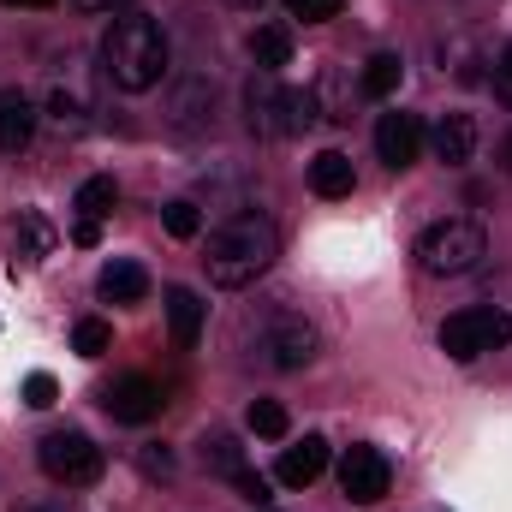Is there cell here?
<instances>
[{"label":"cell","instance_id":"1","mask_svg":"<svg viewBox=\"0 0 512 512\" xmlns=\"http://www.w3.org/2000/svg\"><path fill=\"white\" fill-rule=\"evenodd\" d=\"M274 256H280V227H274L262 209H239V215H227V221L209 233L203 268H209V286L245 292L251 280H262V274L274 268Z\"/></svg>","mask_w":512,"mask_h":512},{"label":"cell","instance_id":"2","mask_svg":"<svg viewBox=\"0 0 512 512\" xmlns=\"http://www.w3.org/2000/svg\"><path fill=\"white\" fill-rule=\"evenodd\" d=\"M167 66H173V42H167L161 18L126 12V18L108 24V36H102V72H108L114 90L143 96V90H155L167 78Z\"/></svg>","mask_w":512,"mask_h":512},{"label":"cell","instance_id":"3","mask_svg":"<svg viewBox=\"0 0 512 512\" xmlns=\"http://www.w3.org/2000/svg\"><path fill=\"white\" fill-rule=\"evenodd\" d=\"M411 256H417V268H423L429 280H459V274H471V268L489 256V239H483L477 221L447 215V221H429V227L417 233Z\"/></svg>","mask_w":512,"mask_h":512},{"label":"cell","instance_id":"4","mask_svg":"<svg viewBox=\"0 0 512 512\" xmlns=\"http://www.w3.org/2000/svg\"><path fill=\"white\" fill-rule=\"evenodd\" d=\"M507 340H512V316L495 310V304H465L441 322V352L453 364H477L483 352H501Z\"/></svg>","mask_w":512,"mask_h":512},{"label":"cell","instance_id":"5","mask_svg":"<svg viewBox=\"0 0 512 512\" xmlns=\"http://www.w3.org/2000/svg\"><path fill=\"white\" fill-rule=\"evenodd\" d=\"M36 465L48 471V483L60 489H90L102 477V447L84 435V429H48L42 447H36Z\"/></svg>","mask_w":512,"mask_h":512},{"label":"cell","instance_id":"6","mask_svg":"<svg viewBox=\"0 0 512 512\" xmlns=\"http://www.w3.org/2000/svg\"><path fill=\"white\" fill-rule=\"evenodd\" d=\"M316 328L304 322V316H292V310H280V316H268L262 328H256V364L262 370H280V376H292V370H304L310 358H316Z\"/></svg>","mask_w":512,"mask_h":512},{"label":"cell","instance_id":"7","mask_svg":"<svg viewBox=\"0 0 512 512\" xmlns=\"http://www.w3.org/2000/svg\"><path fill=\"white\" fill-rule=\"evenodd\" d=\"M387 489H393V465H387L382 447H346V453H340V495H346V501L376 507Z\"/></svg>","mask_w":512,"mask_h":512},{"label":"cell","instance_id":"8","mask_svg":"<svg viewBox=\"0 0 512 512\" xmlns=\"http://www.w3.org/2000/svg\"><path fill=\"white\" fill-rule=\"evenodd\" d=\"M161 387L149 382V376H114V382L102 387V411L114 417V423H149V417H161Z\"/></svg>","mask_w":512,"mask_h":512},{"label":"cell","instance_id":"9","mask_svg":"<svg viewBox=\"0 0 512 512\" xmlns=\"http://www.w3.org/2000/svg\"><path fill=\"white\" fill-rule=\"evenodd\" d=\"M423 120L417 114H382L376 120V155H382V167H393V173H405V167H417V155H423Z\"/></svg>","mask_w":512,"mask_h":512},{"label":"cell","instance_id":"10","mask_svg":"<svg viewBox=\"0 0 512 512\" xmlns=\"http://www.w3.org/2000/svg\"><path fill=\"white\" fill-rule=\"evenodd\" d=\"M245 126L256 137H286V84L274 72H251V84H245Z\"/></svg>","mask_w":512,"mask_h":512},{"label":"cell","instance_id":"11","mask_svg":"<svg viewBox=\"0 0 512 512\" xmlns=\"http://www.w3.org/2000/svg\"><path fill=\"white\" fill-rule=\"evenodd\" d=\"M167 126H173V131L215 126V84H209V78H197V72H185V78L173 84V96H167Z\"/></svg>","mask_w":512,"mask_h":512},{"label":"cell","instance_id":"12","mask_svg":"<svg viewBox=\"0 0 512 512\" xmlns=\"http://www.w3.org/2000/svg\"><path fill=\"white\" fill-rule=\"evenodd\" d=\"M477 120L471 114H441L435 120V131H429V149H435V161L441 167H471L477 161Z\"/></svg>","mask_w":512,"mask_h":512},{"label":"cell","instance_id":"13","mask_svg":"<svg viewBox=\"0 0 512 512\" xmlns=\"http://www.w3.org/2000/svg\"><path fill=\"white\" fill-rule=\"evenodd\" d=\"M322 471H328V441H322V435H304V441H292V447L280 453L274 483H280V489H310Z\"/></svg>","mask_w":512,"mask_h":512},{"label":"cell","instance_id":"14","mask_svg":"<svg viewBox=\"0 0 512 512\" xmlns=\"http://www.w3.org/2000/svg\"><path fill=\"white\" fill-rule=\"evenodd\" d=\"M36 137V102L24 90H0V155H24Z\"/></svg>","mask_w":512,"mask_h":512},{"label":"cell","instance_id":"15","mask_svg":"<svg viewBox=\"0 0 512 512\" xmlns=\"http://www.w3.org/2000/svg\"><path fill=\"white\" fill-rule=\"evenodd\" d=\"M96 292H102V304H143L149 298V274H143V262L114 256V262H102Z\"/></svg>","mask_w":512,"mask_h":512},{"label":"cell","instance_id":"16","mask_svg":"<svg viewBox=\"0 0 512 512\" xmlns=\"http://www.w3.org/2000/svg\"><path fill=\"white\" fill-rule=\"evenodd\" d=\"M167 334L179 352H191L203 340V298L191 286H167Z\"/></svg>","mask_w":512,"mask_h":512},{"label":"cell","instance_id":"17","mask_svg":"<svg viewBox=\"0 0 512 512\" xmlns=\"http://www.w3.org/2000/svg\"><path fill=\"white\" fill-rule=\"evenodd\" d=\"M48 251H54V227L36 209H18V221H12V268H36Z\"/></svg>","mask_w":512,"mask_h":512},{"label":"cell","instance_id":"18","mask_svg":"<svg viewBox=\"0 0 512 512\" xmlns=\"http://www.w3.org/2000/svg\"><path fill=\"white\" fill-rule=\"evenodd\" d=\"M352 185H358V167H352L346 149H322L310 161V191L316 197H352Z\"/></svg>","mask_w":512,"mask_h":512},{"label":"cell","instance_id":"19","mask_svg":"<svg viewBox=\"0 0 512 512\" xmlns=\"http://www.w3.org/2000/svg\"><path fill=\"white\" fill-rule=\"evenodd\" d=\"M251 60H256V72L292 66V30H286V24H256L251 30Z\"/></svg>","mask_w":512,"mask_h":512},{"label":"cell","instance_id":"20","mask_svg":"<svg viewBox=\"0 0 512 512\" xmlns=\"http://www.w3.org/2000/svg\"><path fill=\"white\" fill-rule=\"evenodd\" d=\"M114 203H120V185H114V173H96V179H84V185H78V197H72L78 221H96V227L114 215Z\"/></svg>","mask_w":512,"mask_h":512},{"label":"cell","instance_id":"21","mask_svg":"<svg viewBox=\"0 0 512 512\" xmlns=\"http://www.w3.org/2000/svg\"><path fill=\"white\" fill-rule=\"evenodd\" d=\"M435 60H441V72H447L453 84H483V54H477L465 36L441 42V48H435Z\"/></svg>","mask_w":512,"mask_h":512},{"label":"cell","instance_id":"22","mask_svg":"<svg viewBox=\"0 0 512 512\" xmlns=\"http://www.w3.org/2000/svg\"><path fill=\"white\" fill-rule=\"evenodd\" d=\"M203 471L233 483V477L245 471V447H239V435H221V429H215V435H203Z\"/></svg>","mask_w":512,"mask_h":512},{"label":"cell","instance_id":"23","mask_svg":"<svg viewBox=\"0 0 512 512\" xmlns=\"http://www.w3.org/2000/svg\"><path fill=\"white\" fill-rule=\"evenodd\" d=\"M399 78H405L399 54H376V60L358 72V96H364V102H387V96L399 90Z\"/></svg>","mask_w":512,"mask_h":512},{"label":"cell","instance_id":"24","mask_svg":"<svg viewBox=\"0 0 512 512\" xmlns=\"http://www.w3.org/2000/svg\"><path fill=\"white\" fill-rule=\"evenodd\" d=\"M245 423H251V435H256V441H280V435L292 429V417H286V405H280V399H251Z\"/></svg>","mask_w":512,"mask_h":512},{"label":"cell","instance_id":"25","mask_svg":"<svg viewBox=\"0 0 512 512\" xmlns=\"http://www.w3.org/2000/svg\"><path fill=\"white\" fill-rule=\"evenodd\" d=\"M72 352H78V358H108V352H114V328H108L102 316H84V322L72 328Z\"/></svg>","mask_w":512,"mask_h":512},{"label":"cell","instance_id":"26","mask_svg":"<svg viewBox=\"0 0 512 512\" xmlns=\"http://www.w3.org/2000/svg\"><path fill=\"white\" fill-rule=\"evenodd\" d=\"M48 120H54L60 137H78V131L90 126V120H84V102H78L72 90H54V96H48Z\"/></svg>","mask_w":512,"mask_h":512},{"label":"cell","instance_id":"27","mask_svg":"<svg viewBox=\"0 0 512 512\" xmlns=\"http://www.w3.org/2000/svg\"><path fill=\"white\" fill-rule=\"evenodd\" d=\"M161 227H167L173 239H197V233H203V209H197L191 197H173V203L161 209Z\"/></svg>","mask_w":512,"mask_h":512},{"label":"cell","instance_id":"28","mask_svg":"<svg viewBox=\"0 0 512 512\" xmlns=\"http://www.w3.org/2000/svg\"><path fill=\"white\" fill-rule=\"evenodd\" d=\"M316 120H322V102H316V90H286V137L310 131Z\"/></svg>","mask_w":512,"mask_h":512},{"label":"cell","instance_id":"29","mask_svg":"<svg viewBox=\"0 0 512 512\" xmlns=\"http://www.w3.org/2000/svg\"><path fill=\"white\" fill-rule=\"evenodd\" d=\"M54 399H60V382H54L48 370H30V376H24V405H30V411H48Z\"/></svg>","mask_w":512,"mask_h":512},{"label":"cell","instance_id":"30","mask_svg":"<svg viewBox=\"0 0 512 512\" xmlns=\"http://www.w3.org/2000/svg\"><path fill=\"white\" fill-rule=\"evenodd\" d=\"M340 6L346 0H286V12L304 18V24H328V18H340Z\"/></svg>","mask_w":512,"mask_h":512},{"label":"cell","instance_id":"31","mask_svg":"<svg viewBox=\"0 0 512 512\" xmlns=\"http://www.w3.org/2000/svg\"><path fill=\"white\" fill-rule=\"evenodd\" d=\"M137 465H143V477H161V483H167V477H173V453H167V447H161V441H149V447H143V453H137Z\"/></svg>","mask_w":512,"mask_h":512},{"label":"cell","instance_id":"32","mask_svg":"<svg viewBox=\"0 0 512 512\" xmlns=\"http://www.w3.org/2000/svg\"><path fill=\"white\" fill-rule=\"evenodd\" d=\"M233 489H239V495H245L251 507H268V477H262V471H251V465H245V471L233 477Z\"/></svg>","mask_w":512,"mask_h":512},{"label":"cell","instance_id":"33","mask_svg":"<svg viewBox=\"0 0 512 512\" xmlns=\"http://www.w3.org/2000/svg\"><path fill=\"white\" fill-rule=\"evenodd\" d=\"M495 84H501V96L512 102V42L501 48V54H495Z\"/></svg>","mask_w":512,"mask_h":512},{"label":"cell","instance_id":"34","mask_svg":"<svg viewBox=\"0 0 512 512\" xmlns=\"http://www.w3.org/2000/svg\"><path fill=\"white\" fill-rule=\"evenodd\" d=\"M96 239H102V227H96V221H78V227H72V245H96Z\"/></svg>","mask_w":512,"mask_h":512},{"label":"cell","instance_id":"35","mask_svg":"<svg viewBox=\"0 0 512 512\" xmlns=\"http://www.w3.org/2000/svg\"><path fill=\"white\" fill-rule=\"evenodd\" d=\"M78 12H114V6H126V0H72Z\"/></svg>","mask_w":512,"mask_h":512},{"label":"cell","instance_id":"36","mask_svg":"<svg viewBox=\"0 0 512 512\" xmlns=\"http://www.w3.org/2000/svg\"><path fill=\"white\" fill-rule=\"evenodd\" d=\"M495 161H501V173H512V131L501 137V149H495Z\"/></svg>","mask_w":512,"mask_h":512},{"label":"cell","instance_id":"37","mask_svg":"<svg viewBox=\"0 0 512 512\" xmlns=\"http://www.w3.org/2000/svg\"><path fill=\"white\" fill-rule=\"evenodd\" d=\"M227 6H233V12H262L268 0H227Z\"/></svg>","mask_w":512,"mask_h":512},{"label":"cell","instance_id":"38","mask_svg":"<svg viewBox=\"0 0 512 512\" xmlns=\"http://www.w3.org/2000/svg\"><path fill=\"white\" fill-rule=\"evenodd\" d=\"M0 6H54V0H0Z\"/></svg>","mask_w":512,"mask_h":512},{"label":"cell","instance_id":"39","mask_svg":"<svg viewBox=\"0 0 512 512\" xmlns=\"http://www.w3.org/2000/svg\"><path fill=\"white\" fill-rule=\"evenodd\" d=\"M18 512H54V507H18Z\"/></svg>","mask_w":512,"mask_h":512}]
</instances>
